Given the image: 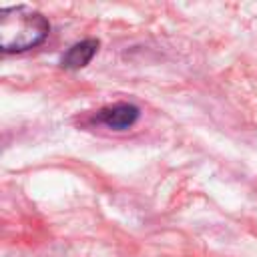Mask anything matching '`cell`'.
I'll return each instance as SVG.
<instances>
[{
    "label": "cell",
    "instance_id": "obj_1",
    "mask_svg": "<svg viewBox=\"0 0 257 257\" xmlns=\"http://www.w3.org/2000/svg\"><path fill=\"white\" fill-rule=\"evenodd\" d=\"M50 32L48 20L24 6H8L0 8V48L4 54L30 50L46 40Z\"/></svg>",
    "mask_w": 257,
    "mask_h": 257
},
{
    "label": "cell",
    "instance_id": "obj_2",
    "mask_svg": "<svg viewBox=\"0 0 257 257\" xmlns=\"http://www.w3.org/2000/svg\"><path fill=\"white\" fill-rule=\"evenodd\" d=\"M139 108L131 102H116L110 106H104L96 112V120L112 131H124L131 128L139 120Z\"/></svg>",
    "mask_w": 257,
    "mask_h": 257
},
{
    "label": "cell",
    "instance_id": "obj_3",
    "mask_svg": "<svg viewBox=\"0 0 257 257\" xmlns=\"http://www.w3.org/2000/svg\"><path fill=\"white\" fill-rule=\"evenodd\" d=\"M98 44L100 42L96 38H86V40H80V42L72 44L64 52V56L60 58V66L66 68V70H78V68L86 66L92 60V56L96 54Z\"/></svg>",
    "mask_w": 257,
    "mask_h": 257
}]
</instances>
